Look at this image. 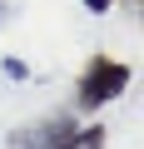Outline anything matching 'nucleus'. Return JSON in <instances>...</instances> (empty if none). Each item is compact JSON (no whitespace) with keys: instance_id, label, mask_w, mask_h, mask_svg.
<instances>
[{"instance_id":"nucleus-1","label":"nucleus","mask_w":144,"mask_h":149,"mask_svg":"<svg viewBox=\"0 0 144 149\" xmlns=\"http://www.w3.org/2000/svg\"><path fill=\"white\" fill-rule=\"evenodd\" d=\"M75 85H80V90H75V104H80L85 114H95V109H104L114 95H124V85H129V65H124V60H109V55H95V60L80 70Z\"/></svg>"},{"instance_id":"nucleus-2","label":"nucleus","mask_w":144,"mask_h":149,"mask_svg":"<svg viewBox=\"0 0 144 149\" xmlns=\"http://www.w3.org/2000/svg\"><path fill=\"white\" fill-rule=\"evenodd\" d=\"M70 129H75V119H50V124H40L30 134H15V144H25V149H55Z\"/></svg>"},{"instance_id":"nucleus-3","label":"nucleus","mask_w":144,"mask_h":149,"mask_svg":"<svg viewBox=\"0 0 144 149\" xmlns=\"http://www.w3.org/2000/svg\"><path fill=\"white\" fill-rule=\"evenodd\" d=\"M55 149H104V124H75Z\"/></svg>"},{"instance_id":"nucleus-4","label":"nucleus","mask_w":144,"mask_h":149,"mask_svg":"<svg viewBox=\"0 0 144 149\" xmlns=\"http://www.w3.org/2000/svg\"><path fill=\"white\" fill-rule=\"evenodd\" d=\"M5 74H10V80H25L30 70H25V60H5Z\"/></svg>"},{"instance_id":"nucleus-5","label":"nucleus","mask_w":144,"mask_h":149,"mask_svg":"<svg viewBox=\"0 0 144 149\" xmlns=\"http://www.w3.org/2000/svg\"><path fill=\"white\" fill-rule=\"evenodd\" d=\"M109 5H114V0H85V10H95V15H104Z\"/></svg>"}]
</instances>
